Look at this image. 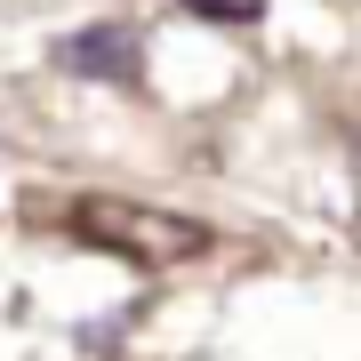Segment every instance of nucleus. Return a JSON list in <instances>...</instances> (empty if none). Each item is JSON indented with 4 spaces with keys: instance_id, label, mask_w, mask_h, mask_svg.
Masks as SVG:
<instances>
[{
    "instance_id": "nucleus-2",
    "label": "nucleus",
    "mask_w": 361,
    "mask_h": 361,
    "mask_svg": "<svg viewBox=\"0 0 361 361\" xmlns=\"http://www.w3.org/2000/svg\"><path fill=\"white\" fill-rule=\"evenodd\" d=\"M56 65L73 80H113V89H129V80H145V40L129 25H80V32H65Z\"/></svg>"
},
{
    "instance_id": "nucleus-1",
    "label": "nucleus",
    "mask_w": 361,
    "mask_h": 361,
    "mask_svg": "<svg viewBox=\"0 0 361 361\" xmlns=\"http://www.w3.org/2000/svg\"><path fill=\"white\" fill-rule=\"evenodd\" d=\"M73 241L104 249V257H129V265H185L209 249V225L185 217V209H153L137 193H80L65 209Z\"/></svg>"
},
{
    "instance_id": "nucleus-3",
    "label": "nucleus",
    "mask_w": 361,
    "mask_h": 361,
    "mask_svg": "<svg viewBox=\"0 0 361 361\" xmlns=\"http://www.w3.org/2000/svg\"><path fill=\"white\" fill-rule=\"evenodd\" d=\"M185 8H193L201 25H257L265 0H185Z\"/></svg>"
}]
</instances>
